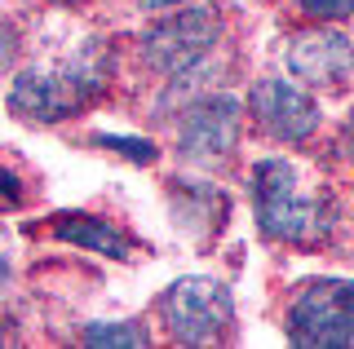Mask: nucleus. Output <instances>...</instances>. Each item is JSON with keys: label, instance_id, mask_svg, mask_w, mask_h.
<instances>
[{"label": "nucleus", "instance_id": "1", "mask_svg": "<svg viewBox=\"0 0 354 349\" xmlns=\"http://www.w3.org/2000/svg\"><path fill=\"white\" fill-rule=\"evenodd\" d=\"M252 208L257 226L274 243H310L324 235V203L301 190V177L288 159L252 163Z\"/></svg>", "mask_w": 354, "mask_h": 349}, {"label": "nucleus", "instance_id": "2", "mask_svg": "<svg viewBox=\"0 0 354 349\" xmlns=\"http://www.w3.org/2000/svg\"><path fill=\"white\" fill-rule=\"evenodd\" d=\"M288 341L292 345H354V283L350 279H310L288 305Z\"/></svg>", "mask_w": 354, "mask_h": 349}, {"label": "nucleus", "instance_id": "3", "mask_svg": "<svg viewBox=\"0 0 354 349\" xmlns=\"http://www.w3.org/2000/svg\"><path fill=\"white\" fill-rule=\"evenodd\" d=\"M160 314L169 323V336L182 345H208L235 319V297L213 275H186L164 288Z\"/></svg>", "mask_w": 354, "mask_h": 349}, {"label": "nucleus", "instance_id": "4", "mask_svg": "<svg viewBox=\"0 0 354 349\" xmlns=\"http://www.w3.org/2000/svg\"><path fill=\"white\" fill-rule=\"evenodd\" d=\"M217 36H221V18L213 9H177V14L160 18L155 27L142 31V62L151 71L177 80V75L195 71L213 53Z\"/></svg>", "mask_w": 354, "mask_h": 349}, {"label": "nucleus", "instance_id": "5", "mask_svg": "<svg viewBox=\"0 0 354 349\" xmlns=\"http://www.w3.org/2000/svg\"><path fill=\"white\" fill-rule=\"evenodd\" d=\"M248 111L274 141H306L319 128L315 97L306 89H297L292 80H279V75L252 84L248 89Z\"/></svg>", "mask_w": 354, "mask_h": 349}, {"label": "nucleus", "instance_id": "6", "mask_svg": "<svg viewBox=\"0 0 354 349\" xmlns=\"http://www.w3.org/2000/svg\"><path fill=\"white\" fill-rule=\"evenodd\" d=\"M239 124H243V102L230 93L204 97L177 124V150L186 159H221L235 150L239 141Z\"/></svg>", "mask_w": 354, "mask_h": 349}, {"label": "nucleus", "instance_id": "7", "mask_svg": "<svg viewBox=\"0 0 354 349\" xmlns=\"http://www.w3.org/2000/svg\"><path fill=\"white\" fill-rule=\"evenodd\" d=\"M84 106L80 89L71 84L66 71H22L9 84V111L18 119H36V124H58Z\"/></svg>", "mask_w": 354, "mask_h": 349}, {"label": "nucleus", "instance_id": "8", "mask_svg": "<svg viewBox=\"0 0 354 349\" xmlns=\"http://www.w3.org/2000/svg\"><path fill=\"white\" fill-rule=\"evenodd\" d=\"M288 67L292 75H301L306 84H341L346 75L354 71V40L346 31H301V36H292V45H288Z\"/></svg>", "mask_w": 354, "mask_h": 349}, {"label": "nucleus", "instance_id": "9", "mask_svg": "<svg viewBox=\"0 0 354 349\" xmlns=\"http://www.w3.org/2000/svg\"><path fill=\"white\" fill-rule=\"evenodd\" d=\"M53 239L71 248H84V252H97V257H111V261H129L133 257V239L111 226L106 217H93V212H58L49 221Z\"/></svg>", "mask_w": 354, "mask_h": 349}, {"label": "nucleus", "instance_id": "10", "mask_svg": "<svg viewBox=\"0 0 354 349\" xmlns=\"http://www.w3.org/2000/svg\"><path fill=\"white\" fill-rule=\"evenodd\" d=\"M84 345H93V349H102V345L142 349V345H151V332L142 323H88L84 327Z\"/></svg>", "mask_w": 354, "mask_h": 349}, {"label": "nucleus", "instance_id": "11", "mask_svg": "<svg viewBox=\"0 0 354 349\" xmlns=\"http://www.w3.org/2000/svg\"><path fill=\"white\" fill-rule=\"evenodd\" d=\"M93 146L115 150V155H124V159H133V163H155V159H160V146H155L151 137H129V133H93Z\"/></svg>", "mask_w": 354, "mask_h": 349}, {"label": "nucleus", "instance_id": "12", "mask_svg": "<svg viewBox=\"0 0 354 349\" xmlns=\"http://www.w3.org/2000/svg\"><path fill=\"white\" fill-rule=\"evenodd\" d=\"M306 18H319V23H332V18H350L354 0H297Z\"/></svg>", "mask_w": 354, "mask_h": 349}, {"label": "nucleus", "instance_id": "13", "mask_svg": "<svg viewBox=\"0 0 354 349\" xmlns=\"http://www.w3.org/2000/svg\"><path fill=\"white\" fill-rule=\"evenodd\" d=\"M14 53H18V36H14V27L0 18V75L14 67Z\"/></svg>", "mask_w": 354, "mask_h": 349}, {"label": "nucleus", "instance_id": "14", "mask_svg": "<svg viewBox=\"0 0 354 349\" xmlns=\"http://www.w3.org/2000/svg\"><path fill=\"white\" fill-rule=\"evenodd\" d=\"M0 199H5V203H18L22 199V186H18V177L9 168H0Z\"/></svg>", "mask_w": 354, "mask_h": 349}, {"label": "nucleus", "instance_id": "15", "mask_svg": "<svg viewBox=\"0 0 354 349\" xmlns=\"http://www.w3.org/2000/svg\"><path fill=\"white\" fill-rule=\"evenodd\" d=\"M142 9H177V5H199V0H138Z\"/></svg>", "mask_w": 354, "mask_h": 349}]
</instances>
